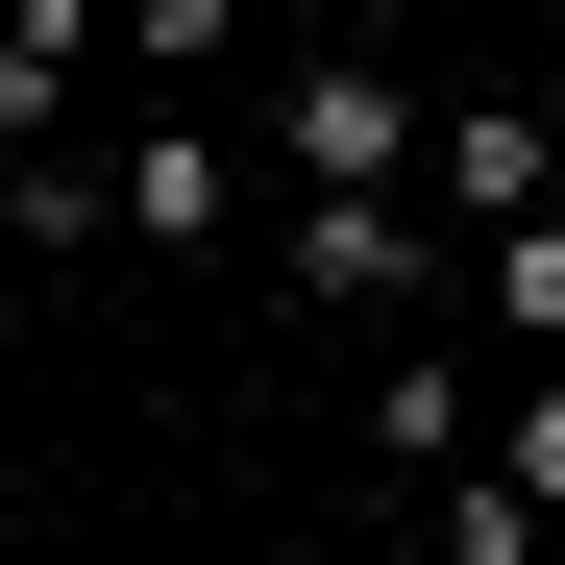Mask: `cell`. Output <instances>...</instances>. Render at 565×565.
<instances>
[{
    "label": "cell",
    "instance_id": "6da1fadb",
    "mask_svg": "<svg viewBox=\"0 0 565 565\" xmlns=\"http://www.w3.org/2000/svg\"><path fill=\"white\" fill-rule=\"evenodd\" d=\"M418 74L394 50H296V99H270V172H296V198H418Z\"/></svg>",
    "mask_w": 565,
    "mask_h": 565
},
{
    "label": "cell",
    "instance_id": "7a4b0ae2",
    "mask_svg": "<svg viewBox=\"0 0 565 565\" xmlns=\"http://www.w3.org/2000/svg\"><path fill=\"white\" fill-rule=\"evenodd\" d=\"M270 270H296L320 320H394L418 270H443V198H296V246H270Z\"/></svg>",
    "mask_w": 565,
    "mask_h": 565
},
{
    "label": "cell",
    "instance_id": "3957f363",
    "mask_svg": "<svg viewBox=\"0 0 565 565\" xmlns=\"http://www.w3.org/2000/svg\"><path fill=\"white\" fill-rule=\"evenodd\" d=\"M418 198H443L467 246H492V222H541V198H565V124H541V99H467V124L418 148Z\"/></svg>",
    "mask_w": 565,
    "mask_h": 565
},
{
    "label": "cell",
    "instance_id": "277c9868",
    "mask_svg": "<svg viewBox=\"0 0 565 565\" xmlns=\"http://www.w3.org/2000/svg\"><path fill=\"white\" fill-rule=\"evenodd\" d=\"M222 198H246V172H222L198 124H148V148L99 172V246H222Z\"/></svg>",
    "mask_w": 565,
    "mask_h": 565
},
{
    "label": "cell",
    "instance_id": "5b68a950",
    "mask_svg": "<svg viewBox=\"0 0 565 565\" xmlns=\"http://www.w3.org/2000/svg\"><path fill=\"white\" fill-rule=\"evenodd\" d=\"M74 74H99V0H0V148H50Z\"/></svg>",
    "mask_w": 565,
    "mask_h": 565
},
{
    "label": "cell",
    "instance_id": "8992f818",
    "mask_svg": "<svg viewBox=\"0 0 565 565\" xmlns=\"http://www.w3.org/2000/svg\"><path fill=\"white\" fill-rule=\"evenodd\" d=\"M369 443L443 492V467H467V369H443V344H394V369H369Z\"/></svg>",
    "mask_w": 565,
    "mask_h": 565
},
{
    "label": "cell",
    "instance_id": "52a82bcc",
    "mask_svg": "<svg viewBox=\"0 0 565 565\" xmlns=\"http://www.w3.org/2000/svg\"><path fill=\"white\" fill-rule=\"evenodd\" d=\"M492 344H516V369H565V198H541V222H492Z\"/></svg>",
    "mask_w": 565,
    "mask_h": 565
},
{
    "label": "cell",
    "instance_id": "ba28073f",
    "mask_svg": "<svg viewBox=\"0 0 565 565\" xmlns=\"http://www.w3.org/2000/svg\"><path fill=\"white\" fill-rule=\"evenodd\" d=\"M516 492L565 516V369H516Z\"/></svg>",
    "mask_w": 565,
    "mask_h": 565
},
{
    "label": "cell",
    "instance_id": "9c48e42d",
    "mask_svg": "<svg viewBox=\"0 0 565 565\" xmlns=\"http://www.w3.org/2000/svg\"><path fill=\"white\" fill-rule=\"evenodd\" d=\"M222 25H246V0H124V50H148V74H172V50H222Z\"/></svg>",
    "mask_w": 565,
    "mask_h": 565
},
{
    "label": "cell",
    "instance_id": "30bf717a",
    "mask_svg": "<svg viewBox=\"0 0 565 565\" xmlns=\"http://www.w3.org/2000/svg\"><path fill=\"white\" fill-rule=\"evenodd\" d=\"M344 25H418V0H344Z\"/></svg>",
    "mask_w": 565,
    "mask_h": 565
},
{
    "label": "cell",
    "instance_id": "8fae6325",
    "mask_svg": "<svg viewBox=\"0 0 565 565\" xmlns=\"http://www.w3.org/2000/svg\"><path fill=\"white\" fill-rule=\"evenodd\" d=\"M0 172H25V148H0Z\"/></svg>",
    "mask_w": 565,
    "mask_h": 565
}]
</instances>
